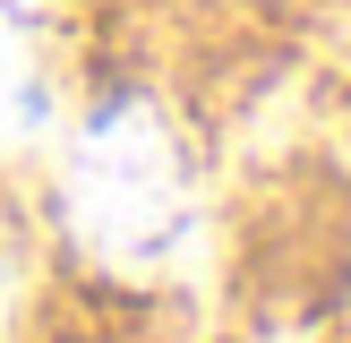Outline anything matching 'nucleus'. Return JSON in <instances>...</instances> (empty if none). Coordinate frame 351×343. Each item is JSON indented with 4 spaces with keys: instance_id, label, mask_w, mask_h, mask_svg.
I'll return each instance as SVG.
<instances>
[{
    "instance_id": "f257e3e1",
    "label": "nucleus",
    "mask_w": 351,
    "mask_h": 343,
    "mask_svg": "<svg viewBox=\"0 0 351 343\" xmlns=\"http://www.w3.org/2000/svg\"><path fill=\"white\" fill-rule=\"evenodd\" d=\"M60 215L95 266L137 274V283L189 274L206 249V198L189 146L146 95H112L77 120L60 163Z\"/></svg>"
},
{
    "instance_id": "f03ea898",
    "label": "nucleus",
    "mask_w": 351,
    "mask_h": 343,
    "mask_svg": "<svg viewBox=\"0 0 351 343\" xmlns=\"http://www.w3.org/2000/svg\"><path fill=\"white\" fill-rule=\"evenodd\" d=\"M51 112H60V78H51L43 0H0V154L34 146Z\"/></svg>"
},
{
    "instance_id": "7ed1b4c3",
    "label": "nucleus",
    "mask_w": 351,
    "mask_h": 343,
    "mask_svg": "<svg viewBox=\"0 0 351 343\" xmlns=\"http://www.w3.org/2000/svg\"><path fill=\"white\" fill-rule=\"evenodd\" d=\"M9 309H17V257H9V240H0V326H9Z\"/></svg>"
}]
</instances>
